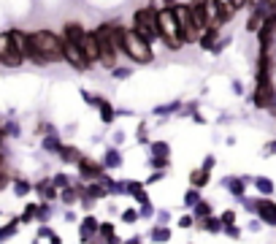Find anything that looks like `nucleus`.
<instances>
[{"label": "nucleus", "instance_id": "2eb2a0df", "mask_svg": "<svg viewBox=\"0 0 276 244\" xmlns=\"http://www.w3.org/2000/svg\"><path fill=\"white\" fill-rule=\"evenodd\" d=\"M60 152H62V157H65V160H78V152H76V149H70V147L60 149Z\"/></svg>", "mask_w": 276, "mask_h": 244}, {"label": "nucleus", "instance_id": "ddd939ff", "mask_svg": "<svg viewBox=\"0 0 276 244\" xmlns=\"http://www.w3.org/2000/svg\"><path fill=\"white\" fill-rule=\"evenodd\" d=\"M214 41H217V27H209V30H206V36L201 38V44L206 46V49H211V46H214Z\"/></svg>", "mask_w": 276, "mask_h": 244}, {"label": "nucleus", "instance_id": "412c9836", "mask_svg": "<svg viewBox=\"0 0 276 244\" xmlns=\"http://www.w3.org/2000/svg\"><path fill=\"white\" fill-rule=\"evenodd\" d=\"M0 141H3V133H0Z\"/></svg>", "mask_w": 276, "mask_h": 244}, {"label": "nucleus", "instance_id": "aec40b11", "mask_svg": "<svg viewBox=\"0 0 276 244\" xmlns=\"http://www.w3.org/2000/svg\"><path fill=\"white\" fill-rule=\"evenodd\" d=\"M265 3H268V6H276V0H265Z\"/></svg>", "mask_w": 276, "mask_h": 244}, {"label": "nucleus", "instance_id": "39448f33", "mask_svg": "<svg viewBox=\"0 0 276 244\" xmlns=\"http://www.w3.org/2000/svg\"><path fill=\"white\" fill-rule=\"evenodd\" d=\"M173 14H176V19H179V36H181V41H198V36H201V30L195 27V19H192V11H190V6H176L173 9Z\"/></svg>", "mask_w": 276, "mask_h": 244}, {"label": "nucleus", "instance_id": "f257e3e1", "mask_svg": "<svg viewBox=\"0 0 276 244\" xmlns=\"http://www.w3.org/2000/svg\"><path fill=\"white\" fill-rule=\"evenodd\" d=\"M30 44L33 49L41 54L46 62H57V60H65L62 54V41L49 30H38V33H30Z\"/></svg>", "mask_w": 276, "mask_h": 244}, {"label": "nucleus", "instance_id": "1a4fd4ad", "mask_svg": "<svg viewBox=\"0 0 276 244\" xmlns=\"http://www.w3.org/2000/svg\"><path fill=\"white\" fill-rule=\"evenodd\" d=\"M273 100V87L268 79H257V92H255V103L257 106H271Z\"/></svg>", "mask_w": 276, "mask_h": 244}, {"label": "nucleus", "instance_id": "f03ea898", "mask_svg": "<svg viewBox=\"0 0 276 244\" xmlns=\"http://www.w3.org/2000/svg\"><path fill=\"white\" fill-rule=\"evenodd\" d=\"M122 52L133 57L136 62H149L152 60V49H149V41L141 38L136 30H128L125 27V38H122Z\"/></svg>", "mask_w": 276, "mask_h": 244}, {"label": "nucleus", "instance_id": "6e6552de", "mask_svg": "<svg viewBox=\"0 0 276 244\" xmlns=\"http://www.w3.org/2000/svg\"><path fill=\"white\" fill-rule=\"evenodd\" d=\"M203 14H206V22H209V27H217L219 22L225 19V14H222V6H219L217 0H203Z\"/></svg>", "mask_w": 276, "mask_h": 244}, {"label": "nucleus", "instance_id": "f8f14e48", "mask_svg": "<svg viewBox=\"0 0 276 244\" xmlns=\"http://www.w3.org/2000/svg\"><path fill=\"white\" fill-rule=\"evenodd\" d=\"M260 27H263V11H252L247 30H252V33H255V30H260Z\"/></svg>", "mask_w": 276, "mask_h": 244}, {"label": "nucleus", "instance_id": "9b49d317", "mask_svg": "<svg viewBox=\"0 0 276 244\" xmlns=\"http://www.w3.org/2000/svg\"><path fill=\"white\" fill-rule=\"evenodd\" d=\"M260 215H263L268 223H276V206H273V203L263 201V203H260Z\"/></svg>", "mask_w": 276, "mask_h": 244}, {"label": "nucleus", "instance_id": "0eeeda50", "mask_svg": "<svg viewBox=\"0 0 276 244\" xmlns=\"http://www.w3.org/2000/svg\"><path fill=\"white\" fill-rule=\"evenodd\" d=\"M78 46H82L87 62H100V44H98L95 33H84V38L78 41Z\"/></svg>", "mask_w": 276, "mask_h": 244}, {"label": "nucleus", "instance_id": "20e7f679", "mask_svg": "<svg viewBox=\"0 0 276 244\" xmlns=\"http://www.w3.org/2000/svg\"><path fill=\"white\" fill-rule=\"evenodd\" d=\"M157 25H160V36L165 38V44H168L171 49H179L181 36H179V19H176V14H173V9L157 11Z\"/></svg>", "mask_w": 276, "mask_h": 244}, {"label": "nucleus", "instance_id": "dca6fc26", "mask_svg": "<svg viewBox=\"0 0 276 244\" xmlns=\"http://www.w3.org/2000/svg\"><path fill=\"white\" fill-rule=\"evenodd\" d=\"M14 231H17V225H6V228H0V241H3V239H9V236H11Z\"/></svg>", "mask_w": 276, "mask_h": 244}, {"label": "nucleus", "instance_id": "7ed1b4c3", "mask_svg": "<svg viewBox=\"0 0 276 244\" xmlns=\"http://www.w3.org/2000/svg\"><path fill=\"white\" fill-rule=\"evenodd\" d=\"M133 30L141 36V38H146L149 44L154 41L157 36H160V25H157V11L149 6V9H138L136 11V19H133Z\"/></svg>", "mask_w": 276, "mask_h": 244}, {"label": "nucleus", "instance_id": "4468645a", "mask_svg": "<svg viewBox=\"0 0 276 244\" xmlns=\"http://www.w3.org/2000/svg\"><path fill=\"white\" fill-rule=\"evenodd\" d=\"M100 112H103L100 117H103L106 122H111V120H114V112H111V106H108V103H100Z\"/></svg>", "mask_w": 276, "mask_h": 244}, {"label": "nucleus", "instance_id": "9d476101", "mask_svg": "<svg viewBox=\"0 0 276 244\" xmlns=\"http://www.w3.org/2000/svg\"><path fill=\"white\" fill-rule=\"evenodd\" d=\"M84 38V27L82 25H76V22H70V25H65V41H73L78 44Z\"/></svg>", "mask_w": 276, "mask_h": 244}, {"label": "nucleus", "instance_id": "423d86ee", "mask_svg": "<svg viewBox=\"0 0 276 244\" xmlns=\"http://www.w3.org/2000/svg\"><path fill=\"white\" fill-rule=\"evenodd\" d=\"M62 54H65V60H68L73 68H78V71L90 65V62H87V57H84V52H82V46L73 44V41H65V38H62Z\"/></svg>", "mask_w": 276, "mask_h": 244}, {"label": "nucleus", "instance_id": "a211bd4d", "mask_svg": "<svg viewBox=\"0 0 276 244\" xmlns=\"http://www.w3.org/2000/svg\"><path fill=\"white\" fill-rule=\"evenodd\" d=\"M17 193H19V195L27 193V185H25V182H17Z\"/></svg>", "mask_w": 276, "mask_h": 244}, {"label": "nucleus", "instance_id": "f3484780", "mask_svg": "<svg viewBox=\"0 0 276 244\" xmlns=\"http://www.w3.org/2000/svg\"><path fill=\"white\" fill-rule=\"evenodd\" d=\"M192 179H195V185H203V182H206V174H203V171H198Z\"/></svg>", "mask_w": 276, "mask_h": 244}, {"label": "nucleus", "instance_id": "6ab92c4d", "mask_svg": "<svg viewBox=\"0 0 276 244\" xmlns=\"http://www.w3.org/2000/svg\"><path fill=\"white\" fill-rule=\"evenodd\" d=\"M244 3H247V0H233V9H241Z\"/></svg>", "mask_w": 276, "mask_h": 244}]
</instances>
